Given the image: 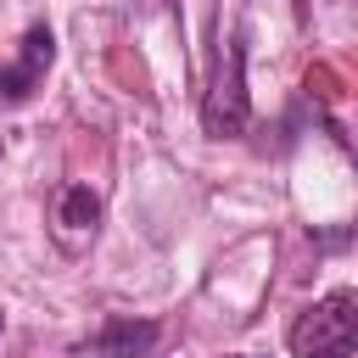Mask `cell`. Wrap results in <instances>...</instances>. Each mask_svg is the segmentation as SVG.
<instances>
[{
	"label": "cell",
	"instance_id": "obj_7",
	"mask_svg": "<svg viewBox=\"0 0 358 358\" xmlns=\"http://www.w3.org/2000/svg\"><path fill=\"white\" fill-rule=\"evenodd\" d=\"M0 330H6V313H0Z\"/></svg>",
	"mask_w": 358,
	"mask_h": 358
},
{
	"label": "cell",
	"instance_id": "obj_6",
	"mask_svg": "<svg viewBox=\"0 0 358 358\" xmlns=\"http://www.w3.org/2000/svg\"><path fill=\"white\" fill-rule=\"evenodd\" d=\"M235 358H252V352H235Z\"/></svg>",
	"mask_w": 358,
	"mask_h": 358
},
{
	"label": "cell",
	"instance_id": "obj_1",
	"mask_svg": "<svg viewBox=\"0 0 358 358\" xmlns=\"http://www.w3.org/2000/svg\"><path fill=\"white\" fill-rule=\"evenodd\" d=\"M291 358H352L358 347V291H330L313 308L296 313L291 324Z\"/></svg>",
	"mask_w": 358,
	"mask_h": 358
},
{
	"label": "cell",
	"instance_id": "obj_5",
	"mask_svg": "<svg viewBox=\"0 0 358 358\" xmlns=\"http://www.w3.org/2000/svg\"><path fill=\"white\" fill-rule=\"evenodd\" d=\"M95 218H101V196H95L90 185H73V190L62 196V224L84 235V229H95Z\"/></svg>",
	"mask_w": 358,
	"mask_h": 358
},
{
	"label": "cell",
	"instance_id": "obj_3",
	"mask_svg": "<svg viewBox=\"0 0 358 358\" xmlns=\"http://www.w3.org/2000/svg\"><path fill=\"white\" fill-rule=\"evenodd\" d=\"M50 62H56V34H50L45 22H34V28L22 34L17 62H6V67H0V106L28 101V95L39 90V78H45V67H50Z\"/></svg>",
	"mask_w": 358,
	"mask_h": 358
},
{
	"label": "cell",
	"instance_id": "obj_2",
	"mask_svg": "<svg viewBox=\"0 0 358 358\" xmlns=\"http://www.w3.org/2000/svg\"><path fill=\"white\" fill-rule=\"evenodd\" d=\"M252 117V101H246V45L241 34H229L218 45V67H213V84H207V101H201V123L213 140H229L241 134Z\"/></svg>",
	"mask_w": 358,
	"mask_h": 358
},
{
	"label": "cell",
	"instance_id": "obj_4",
	"mask_svg": "<svg viewBox=\"0 0 358 358\" xmlns=\"http://www.w3.org/2000/svg\"><path fill=\"white\" fill-rule=\"evenodd\" d=\"M157 336L162 330L151 319H112L84 341V358H145L157 347Z\"/></svg>",
	"mask_w": 358,
	"mask_h": 358
}]
</instances>
